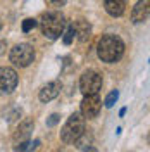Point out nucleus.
<instances>
[{
    "instance_id": "nucleus-12",
    "label": "nucleus",
    "mask_w": 150,
    "mask_h": 152,
    "mask_svg": "<svg viewBox=\"0 0 150 152\" xmlns=\"http://www.w3.org/2000/svg\"><path fill=\"white\" fill-rule=\"evenodd\" d=\"M74 33L78 35V40L79 42H86L90 38V33H92V26L86 23V21H78L74 24Z\"/></svg>"
},
{
    "instance_id": "nucleus-3",
    "label": "nucleus",
    "mask_w": 150,
    "mask_h": 152,
    "mask_svg": "<svg viewBox=\"0 0 150 152\" xmlns=\"http://www.w3.org/2000/svg\"><path fill=\"white\" fill-rule=\"evenodd\" d=\"M84 133V118L81 116V113H74L69 116V119L66 121V124L60 130V140L64 143H73Z\"/></svg>"
},
{
    "instance_id": "nucleus-10",
    "label": "nucleus",
    "mask_w": 150,
    "mask_h": 152,
    "mask_svg": "<svg viewBox=\"0 0 150 152\" xmlns=\"http://www.w3.org/2000/svg\"><path fill=\"white\" fill-rule=\"evenodd\" d=\"M105 12L112 18H119L126 10V0H103Z\"/></svg>"
},
{
    "instance_id": "nucleus-5",
    "label": "nucleus",
    "mask_w": 150,
    "mask_h": 152,
    "mask_svg": "<svg viewBox=\"0 0 150 152\" xmlns=\"http://www.w3.org/2000/svg\"><path fill=\"white\" fill-rule=\"evenodd\" d=\"M102 75L97 73L93 69L84 71L81 78H79V90L83 95H90V94H98L102 90Z\"/></svg>"
},
{
    "instance_id": "nucleus-13",
    "label": "nucleus",
    "mask_w": 150,
    "mask_h": 152,
    "mask_svg": "<svg viewBox=\"0 0 150 152\" xmlns=\"http://www.w3.org/2000/svg\"><path fill=\"white\" fill-rule=\"evenodd\" d=\"M74 24H69L67 28H64L62 31V42L66 43V45H71L73 43V40H74Z\"/></svg>"
},
{
    "instance_id": "nucleus-18",
    "label": "nucleus",
    "mask_w": 150,
    "mask_h": 152,
    "mask_svg": "<svg viewBox=\"0 0 150 152\" xmlns=\"http://www.w3.org/2000/svg\"><path fill=\"white\" fill-rule=\"evenodd\" d=\"M5 47H7V43H5V42H0V56L5 52Z\"/></svg>"
},
{
    "instance_id": "nucleus-6",
    "label": "nucleus",
    "mask_w": 150,
    "mask_h": 152,
    "mask_svg": "<svg viewBox=\"0 0 150 152\" xmlns=\"http://www.w3.org/2000/svg\"><path fill=\"white\" fill-rule=\"evenodd\" d=\"M100 107H102V100L98 94H90V95H84V99L81 100V116L84 119H93L98 116L100 113Z\"/></svg>"
},
{
    "instance_id": "nucleus-1",
    "label": "nucleus",
    "mask_w": 150,
    "mask_h": 152,
    "mask_svg": "<svg viewBox=\"0 0 150 152\" xmlns=\"http://www.w3.org/2000/svg\"><path fill=\"white\" fill-rule=\"evenodd\" d=\"M124 54V42L116 35H103L97 45V56L102 62L114 64Z\"/></svg>"
},
{
    "instance_id": "nucleus-2",
    "label": "nucleus",
    "mask_w": 150,
    "mask_h": 152,
    "mask_svg": "<svg viewBox=\"0 0 150 152\" xmlns=\"http://www.w3.org/2000/svg\"><path fill=\"white\" fill-rule=\"evenodd\" d=\"M40 28H42V33H43L45 38H48V40H57V38L62 35L64 28H66V18L59 10L45 12L42 21H40Z\"/></svg>"
},
{
    "instance_id": "nucleus-17",
    "label": "nucleus",
    "mask_w": 150,
    "mask_h": 152,
    "mask_svg": "<svg viewBox=\"0 0 150 152\" xmlns=\"http://www.w3.org/2000/svg\"><path fill=\"white\" fill-rule=\"evenodd\" d=\"M50 2H52L54 5H59V7H60V5H64V4H66L67 0H50Z\"/></svg>"
},
{
    "instance_id": "nucleus-9",
    "label": "nucleus",
    "mask_w": 150,
    "mask_h": 152,
    "mask_svg": "<svg viewBox=\"0 0 150 152\" xmlns=\"http://www.w3.org/2000/svg\"><path fill=\"white\" fill-rule=\"evenodd\" d=\"M59 94H60V83H59V81H50V83H47V85L40 90L38 99H40L42 102H50V100H54Z\"/></svg>"
},
{
    "instance_id": "nucleus-15",
    "label": "nucleus",
    "mask_w": 150,
    "mask_h": 152,
    "mask_svg": "<svg viewBox=\"0 0 150 152\" xmlns=\"http://www.w3.org/2000/svg\"><path fill=\"white\" fill-rule=\"evenodd\" d=\"M36 24H38V23H36V19H31V18L24 19V21H23V31H24V33H29L31 29H33L35 26H36Z\"/></svg>"
},
{
    "instance_id": "nucleus-14",
    "label": "nucleus",
    "mask_w": 150,
    "mask_h": 152,
    "mask_svg": "<svg viewBox=\"0 0 150 152\" xmlns=\"http://www.w3.org/2000/svg\"><path fill=\"white\" fill-rule=\"evenodd\" d=\"M117 99H119V92H117V90H112L111 94L105 97V102H103V104H105V107L111 109V107H114V104L117 102Z\"/></svg>"
},
{
    "instance_id": "nucleus-20",
    "label": "nucleus",
    "mask_w": 150,
    "mask_h": 152,
    "mask_svg": "<svg viewBox=\"0 0 150 152\" xmlns=\"http://www.w3.org/2000/svg\"><path fill=\"white\" fill-rule=\"evenodd\" d=\"M0 29H2V21H0Z\"/></svg>"
},
{
    "instance_id": "nucleus-8",
    "label": "nucleus",
    "mask_w": 150,
    "mask_h": 152,
    "mask_svg": "<svg viewBox=\"0 0 150 152\" xmlns=\"http://www.w3.org/2000/svg\"><path fill=\"white\" fill-rule=\"evenodd\" d=\"M150 0H140L131 10V21L135 24L138 23H145L149 19V12H150Z\"/></svg>"
},
{
    "instance_id": "nucleus-16",
    "label": "nucleus",
    "mask_w": 150,
    "mask_h": 152,
    "mask_svg": "<svg viewBox=\"0 0 150 152\" xmlns=\"http://www.w3.org/2000/svg\"><path fill=\"white\" fill-rule=\"evenodd\" d=\"M59 118H60L59 114H52V116L47 119V126H55V124L59 123Z\"/></svg>"
},
{
    "instance_id": "nucleus-7",
    "label": "nucleus",
    "mask_w": 150,
    "mask_h": 152,
    "mask_svg": "<svg viewBox=\"0 0 150 152\" xmlns=\"http://www.w3.org/2000/svg\"><path fill=\"white\" fill-rule=\"evenodd\" d=\"M17 73L12 67H0V95H9L17 86Z\"/></svg>"
},
{
    "instance_id": "nucleus-4",
    "label": "nucleus",
    "mask_w": 150,
    "mask_h": 152,
    "mask_svg": "<svg viewBox=\"0 0 150 152\" xmlns=\"http://www.w3.org/2000/svg\"><path fill=\"white\" fill-rule=\"evenodd\" d=\"M9 59L16 67H28L35 61V48L29 43H19L10 50Z\"/></svg>"
},
{
    "instance_id": "nucleus-11",
    "label": "nucleus",
    "mask_w": 150,
    "mask_h": 152,
    "mask_svg": "<svg viewBox=\"0 0 150 152\" xmlns=\"http://www.w3.org/2000/svg\"><path fill=\"white\" fill-rule=\"evenodd\" d=\"M31 132H33V121L31 119H24L17 126L16 133H14V142L19 143V142H24V140H29Z\"/></svg>"
},
{
    "instance_id": "nucleus-19",
    "label": "nucleus",
    "mask_w": 150,
    "mask_h": 152,
    "mask_svg": "<svg viewBox=\"0 0 150 152\" xmlns=\"http://www.w3.org/2000/svg\"><path fill=\"white\" fill-rule=\"evenodd\" d=\"M124 114H126V107H122L121 111H119V116H124Z\"/></svg>"
}]
</instances>
